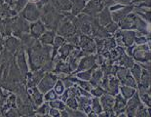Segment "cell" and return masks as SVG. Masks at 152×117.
Segmentation results:
<instances>
[{
	"label": "cell",
	"mask_w": 152,
	"mask_h": 117,
	"mask_svg": "<svg viewBox=\"0 0 152 117\" xmlns=\"http://www.w3.org/2000/svg\"><path fill=\"white\" fill-rule=\"evenodd\" d=\"M75 48V46L71 45L70 43H64L58 50V55H57V58H60V60H64L65 61L66 58H68V56L70 55L71 51L73 50Z\"/></svg>",
	"instance_id": "obj_23"
},
{
	"label": "cell",
	"mask_w": 152,
	"mask_h": 117,
	"mask_svg": "<svg viewBox=\"0 0 152 117\" xmlns=\"http://www.w3.org/2000/svg\"><path fill=\"white\" fill-rule=\"evenodd\" d=\"M79 49L82 50L86 55H91L96 53V43L95 40L91 36L81 34L79 36V42H78Z\"/></svg>",
	"instance_id": "obj_6"
},
{
	"label": "cell",
	"mask_w": 152,
	"mask_h": 117,
	"mask_svg": "<svg viewBox=\"0 0 152 117\" xmlns=\"http://www.w3.org/2000/svg\"><path fill=\"white\" fill-rule=\"evenodd\" d=\"M134 61L137 64L145 63V61H151V52H150V41L144 44H140L134 47L133 56Z\"/></svg>",
	"instance_id": "obj_1"
},
{
	"label": "cell",
	"mask_w": 152,
	"mask_h": 117,
	"mask_svg": "<svg viewBox=\"0 0 152 117\" xmlns=\"http://www.w3.org/2000/svg\"><path fill=\"white\" fill-rule=\"evenodd\" d=\"M134 63H136V61H134V58L132 57L128 56L126 53H124L122 56L114 63V64L118 65V67H123L129 68L130 69V68L134 64Z\"/></svg>",
	"instance_id": "obj_24"
},
{
	"label": "cell",
	"mask_w": 152,
	"mask_h": 117,
	"mask_svg": "<svg viewBox=\"0 0 152 117\" xmlns=\"http://www.w3.org/2000/svg\"><path fill=\"white\" fill-rule=\"evenodd\" d=\"M137 117H150L151 116V109L148 106H145L144 105L141 104L140 105V107L137 108V110L136 112Z\"/></svg>",
	"instance_id": "obj_33"
},
{
	"label": "cell",
	"mask_w": 152,
	"mask_h": 117,
	"mask_svg": "<svg viewBox=\"0 0 152 117\" xmlns=\"http://www.w3.org/2000/svg\"><path fill=\"white\" fill-rule=\"evenodd\" d=\"M105 93H106L105 90H103L101 86H96V87H93L91 90H90L91 96H93V97H98V98H99L103 94H105Z\"/></svg>",
	"instance_id": "obj_39"
},
{
	"label": "cell",
	"mask_w": 152,
	"mask_h": 117,
	"mask_svg": "<svg viewBox=\"0 0 152 117\" xmlns=\"http://www.w3.org/2000/svg\"><path fill=\"white\" fill-rule=\"evenodd\" d=\"M91 108H92V111H94L98 115L103 111L101 102H99V99L98 97H94L91 99Z\"/></svg>",
	"instance_id": "obj_32"
},
{
	"label": "cell",
	"mask_w": 152,
	"mask_h": 117,
	"mask_svg": "<svg viewBox=\"0 0 152 117\" xmlns=\"http://www.w3.org/2000/svg\"><path fill=\"white\" fill-rule=\"evenodd\" d=\"M3 116H20V112H19V109L17 107H11L9 108L8 110H6L4 113H3Z\"/></svg>",
	"instance_id": "obj_41"
},
{
	"label": "cell",
	"mask_w": 152,
	"mask_h": 117,
	"mask_svg": "<svg viewBox=\"0 0 152 117\" xmlns=\"http://www.w3.org/2000/svg\"><path fill=\"white\" fill-rule=\"evenodd\" d=\"M136 92H137V89L130 87V86L120 85V87H119V94H121V96L126 99H129Z\"/></svg>",
	"instance_id": "obj_28"
},
{
	"label": "cell",
	"mask_w": 152,
	"mask_h": 117,
	"mask_svg": "<svg viewBox=\"0 0 152 117\" xmlns=\"http://www.w3.org/2000/svg\"><path fill=\"white\" fill-rule=\"evenodd\" d=\"M68 97H69V96H68V91H67V89H66V90L64 91L63 94L60 95V99H61V101L65 102V101H66Z\"/></svg>",
	"instance_id": "obj_44"
},
{
	"label": "cell",
	"mask_w": 152,
	"mask_h": 117,
	"mask_svg": "<svg viewBox=\"0 0 152 117\" xmlns=\"http://www.w3.org/2000/svg\"><path fill=\"white\" fill-rule=\"evenodd\" d=\"M104 29H106V31L112 35V34H114L117 31V30L119 29V26H118V23H117L113 22V20H112V22H110L108 25H106L104 26Z\"/></svg>",
	"instance_id": "obj_40"
},
{
	"label": "cell",
	"mask_w": 152,
	"mask_h": 117,
	"mask_svg": "<svg viewBox=\"0 0 152 117\" xmlns=\"http://www.w3.org/2000/svg\"><path fill=\"white\" fill-rule=\"evenodd\" d=\"M1 63H2V58H1V53H0V65H1Z\"/></svg>",
	"instance_id": "obj_46"
},
{
	"label": "cell",
	"mask_w": 152,
	"mask_h": 117,
	"mask_svg": "<svg viewBox=\"0 0 152 117\" xmlns=\"http://www.w3.org/2000/svg\"><path fill=\"white\" fill-rule=\"evenodd\" d=\"M137 18L139 16L134 12H131L129 15L126 16L121 22L118 23L120 29H130V30H136L137 23Z\"/></svg>",
	"instance_id": "obj_7"
},
{
	"label": "cell",
	"mask_w": 152,
	"mask_h": 117,
	"mask_svg": "<svg viewBox=\"0 0 152 117\" xmlns=\"http://www.w3.org/2000/svg\"><path fill=\"white\" fill-rule=\"evenodd\" d=\"M26 4H27V0H15V2L13 3V5H14L13 9L19 14L23 8H25V6Z\"/></svg>",
	"instance_id": "obj_36"
},
{
	"label": "cell",
	"mask_w": 152,
	"mask_h": 117,
	"mask_svg": "<svg viewBox=\"0 0 152 117\" xmlns=\"http://www.w3.org/2000/svg\"><path fill=\"white\" fill-rule=\"evenodd\" d=\"M51 5L61 12H68L71 9L70 0H49Z\"/></svg>",
	"instance_id": "obj_20"
},
{
	"label": "cell",
	"mask_w": 152,
	"mask_h": 117,
	"mask_svg": "<svg viewBox=\"0 0 152 117\" xmlns=\"http://www.w3.org/2000/svg\"><path fill=\"white\" fill-rule=\"evenodd\" d=\"M102 77H103V72L101 69V67L99 68V67H98L93 70L91 78H90L89 82L91 83V85L93 86V87H96V86L99 85V82H101Z\"/></svg>",
	"instance_id": "obj_25"
},
{
	"label": "cell",
	"mask_w": 152,
	"mask_h": 117,
	"mask_svg": "<svg viewBox=\"0 0 152 117\" xmlns=\"http://www.w3.org/2000/svg\"><path fill=\"white\" fill-rule=\"evenodd\" d=\"M53 90L56 92V94L58 96H60V95L63 94L64 91L65 90V87H64V82H63V80H61V79H58L57 82H56V84L54 85Z\"/></svg>",
	"instance_id": "obj_35"
},
{
	"label": "cell",
	"mask_w": 152,
	"mask_h": 117,
	"mask_svg": "<svg viewBox=\"0 0 152 117\" xmlns=\"http://www.w3.org/2000/svg\"><path fill=\"white\" fill-rule=\"evenodd\" d=\"M65 106L71 109H77L78 108L77 99L75 97H68L66 101H65Z\"/></svg>",
	"instance_id": "obj_38"
},
{
	"label": "cell",
	"mask_w": 152,
	"mask_h": 117,
	"mask_svg": "<svg viewBox=\"0 0 152 117\" xmlns=\"http://www.w3.org/2000/svg\"><path fill=\"white\" fill-rule=\"evenodd\" d=\"M134 5L129 4V5H124L123 7H121L120 9L116 10V11L111 12V18L113 22H115L118 23L121 22L126 16H128L131 12H133Z\"/></svg>",
	"instance_id": "obj_13"
},
{
	"label": "cell",
	"mask_w": 152,
	"mask_h": 117,
	"mask_svg": "<svg viewBox=\"0 0 152 117\" xmlns=\"http://www.w3.org/2000/svg\"><path fill=\"white\" fill-rule=\"evenodd\" d=\"M120 82L115 75H108V83L107 88H106V93L111 94L113 96L117 95L119 93V87H120Z\"/></svg>",
	"instance_id": "obj_17"
},
{
	"label": "cell",
	"mask_w": 152,
	"mask_h": 117,
	"mask_svg": "<svg viewBox=\"0 0 152 117\" xmlns=\"http://www.w3.org/2000/svg\"><path fill=\"white\" fill-rule=\"evenodd\" d=\"M50 105V107H53V108H57L58 109V110H64V109H65V102H63L61 99H53V101H51L48 102Z\"/></svg>",
	"instance_id": "obj_34"
},
{
	"label": "cell",
	"mask_w": 152,
	"mask_h": 117,
	"mask_svg": "<svg viewBox=\"0 0 152 117\" xmlns=\"http://www.w3.org/2000/svg\"><path fill=\"white\" fill-rule=\"evenodd\" d=\"M49 115L50 117H60L61 116V111L57 108L50 107L49 109Z\"/></svg>",
	"instance_id": "obj_42"
},
{
	"label": "cell",
	"mask_w": 152,
	"mask_h": 117,
	"mask_svg": "<svg viewBox=\"0 0 152 117\" xmlns=\"http://www.w3.org/2000/svg\"><path fill=\"white\" fill-rule=\"evenodd\" d=\"M98 20L99 23V25L102 26H105L106 25H108L110 22H112V18H111V12L108 7H104L101 12L98 14L96 16Z\"/></svg>",
	"instance_id": "obj_22"
},
{
	"label": "cell",
	"mask_w": 152,
	"mask_h": 117,
	"mask_svg": "<svg viewBox=\"0 0 152 117\" xmlns=\"http://www.w3.org/2000/svg\"><path fill=\"white\" fill-rule=\"evenodd\" d=\"M55 36H56V32L53 31V30L47 29L46 31L38 38V40L40 41L41 44H44V45H52Z\"/></svg>",
	"instance_id": "obj_26"
},
{
	"label": "cell",
	"mask_w": 152,
	"mask_h": 117,
	"mask_svg": "<svg viewBox=\"0 0 152 117\" xmlns=\"http://www.w3.org/2000/svg\"><path fill=\"white\" fill-rule=\"evenodd\" d=\"M96 64V60H95V55L91 54V55H87V56L82 57L80 60H79V63L77 65V68H76L75 72L78 71H82V70H87L90 68L94 67Z\"/></svg>",
	"instance_id": "obj_11"
},
{
	"label": "cell",
	"mask_w": 152,
	"mask_h": 117,
	"mask_svg": "<svg viewBox=\"0 0 152 117\" xmlns=\"http://www.w3.org/2000/svg\"><path fill=\"white\" fill-rule=\"evenodd\" d=\"M49 109H50V105L48 102H43L42 105H40L39 106H37L35 113V116H42V117H50L49 115Z\"/></svg>",
	"instance_id": "obj_29"
},
{
	"label": "cell",
	"mask_w": 152,
	"mask_h": 117,
	"mask_svg": "<svg viewBox=\"0 0 152 117\" xmlns=\"http://www.w3.org/2000/svg\"><path fill=\"white\" fill-rule=\"evenodd\" d=\"M14 56H15V61H16L17 67H19L20 73H22L23 77V80L26 82V76H27V74H28L29 67H28V64H27L25 49H23V48H20V50H18L15 53Z\"/></svg>",
	"instance_id": "obj_5"
},
{
	"label": "cell",
	"mask_w": 152,
	"mask_h": 117,
	"mask_svg": "<svg viewBox=\"0 0 152 117\" xmlns=\"http://www.w3.org/2000/svg\"><path fill=\"white\" fill-rule=\"evenodd\" d=\"M84 1H85V2H87V1H89V0H84Z\"/></svg>",
	"instance_id": "obj_47"
},
{
	"label": "cell",
	"mask_w": 152,
	"mask_h": 117,
	"mask_svg": "<svg viewBox=\"0 0 152 117\" xmlns=\"http://www.w3.org/2000/svg\"><path fill=\"white\" fill-rule=\"evenodd\" d=\"M78 102V109H80L86 114L92 111L91 108V97H85V96H78L76 97Z\"/></svg>",
	"instance_id": "obj_18"
},
{
	"label": "cell",
	"mask_w": 152,
	"mask_h": 117,
	"mask_svg": "<svg viewBox=\"0 0 152 117\" xmlns=\"http://www.w3.org/2000/svg\"><path fill=\"white\" fill-rule=\"evenodd\" d=\"M27 93H28L29 97L31 98L32 102H34V105L36 106H39L40 105H42L44 102V99H43V94L41 93L38 88L36 87H31V88H27Z\"/></svg>",
	"instance_id": "obj_19"
},
{
	"label": "cell",
	"mask_w": 152,
	"mask_h": 117,
	"mask_svg": "<svg viewBox=\"0 0 152 117\" xmlns=\"http://www.w3.org/2000/svg\"><path fill=\"white\" fill-rule=\"evenodd\" d=\"M20 16L25 20H26L28 23L36 22V20H40L41 9L37 4H35V3L27 2V4L25 6V8L20 12Z\"/></svg>",
	"instance_id": "obj_2"
},
{
	"label": "cell",
	"mask_w": 152,
	"mask_h": 117,
	"mask_svg": "<svg viewBox=\"0 0 152 117\" xmlns=\"http://www.w3.org/2000/svg\"><path fill=\"white\" fill-rule=\"evenodd\" d=\"M120 36L122 39L123 46L129 47L134 45V37H136V31L130 29H120Z\"/></svg>",
	"instance_id": "obj_16"
},
{
	"label": "cell",
	"mask_w": 152,
	"mask_h": 117,
	"mask_svg": "<svg viewBox=\"0 0 152 117\" xmlns=\"http://www.w3.org/2000/svg\"><path fill=\"white\" fill-rule=\"evenodd\" d=\"M20 48H23V45L22 42H20V39L18 38V37L10 35L7 37L6 40H4V48L3 49L7 51V52L15 55V53L18 50H20Z\"/></svg>",
	"instance_id": "obj_10"
},
{
	"label": "cell",
	"mask_w": 152,
	"mask_h": 117,
	"mask_svg": "<svg viewBox=\"0 0 152 117\" xmlns=\"http://www.w3.org/2000/svg\"><path fill=\"white\" fill-rule=\"evenodd\" d=\"M140 105H141V102L140 99L139 94H137V92H136L129 99H127L126 110H125L127 115L128 116H134L136 115V112L137 110V108L140 107Z\"/></svg>",
	"instance_id": "obj_8"
},
{
	"label": "cell",
	"mask_w": 152,
	"mask_h": 117,
	"mask_svg": "<svg viewBox=\"0 0 152 117\" xmlns=\"http://www.w3.org/2000/svg\"><path fill=\"white\" fill-rule=\"evenodd\" d=\"M27 2H29V3H35V4H37L38 6L40 7H42L45 3L46 2H44V0H27Z\"/></svg>",
	"instance_id": "obj_43"
},
{
	"label": "cell",
	"mask_w": 152,
	"mask_h": 117,
	"mask_svg": "<svg viewBox=\"0 0 152 117\" xmlns=\"http://www.w3.org/2000/svg\"><path fill=\"white\" fill-rule=\"evenodd\" d=\"M58 96L56 94V92H55L53 89H51V90L47 91L45 94H43V99H44V102H49L51 101H53L55 99H58Z\"/></svg>",
	"instance_id": "obj_37"
},
{
	"label": "cell",
	"mask_w": 152,
	"mask_h": 117,
	"mask_svg": "<svg viewBox=\"0 0 152 117\" xmlns=\"http://www.w3.org/2000/svg\"><path fill=\"white\" fill-rule=\"evenodd\" d=\"M58 79V78L57 76V74L54 73V72H45L44 76L39 81V83L37 84L36 87L42 94H45L47 91L53 89L54 85L56 84Z\"/></svg>",
	"instance_id": "obj_4"
},
{
	"label": "cell",
	"mask_w": 152,
	"mask_h": 117,
	"mask_svg": "<svg viewBox=\"0 0 152 117\" xmlns=\"http://www.w3.org/2000/svg\"><path fill=\"white\" fill-rule=\"evenodd\" d=\"M126 104L127 99H124L121 94H117L114 96V105H113V112L114 115H118L120 113L125 112L126 110Z\"/></svg>",
	"instance_id": "obj_15"
},
{
	"label": "cell",
	"mask_w": 152,
	"mask_h": 117,
	"mask_svg": "<svg viewBox=\"0 0 152 117\" xmlns=\"http://www.w3.org/2000/svg\"><path fill=\"white\" fill-rule=\"evenodd\" d=\"M61 116L63 117H69V115H68L67 111L65 110V109H64V110H61Z\"/></svg>",
	"instance_id": "obj_45"
},
{
	"label": "cell",
	"mask_w": 152,
	"mask_h": 117,
	"mask_svg": "<svg viewBox=\"0 0 152 117\" xmlns=\"http://www.w3.org/2000/svg\"><path fill=\"white\" fill-rule=\"evenodd\" d=\"M46 30V26H44V23L41 20H38L36 22L31 23V25H29V33L36 39L39 38Z\"/></svg>",
	"instance_id": "obj_14"
},
{
	"label": "cell",
	"mask_w": 152,
	"mask_h": 117,
	"mask_svg": "<svg viewBox=\"0 0 152 117\" xmlns=\"http://www.w3.org/2000/svg\"><path fill=\"white\" fill-rule=\"evenodd\" d=\"M71 3V14L73 16H77L78 14H80L83 9H84L86 2L84 0H70Z\"/></svg>",
	"instance_id": "obj_27"
},
{
	"label": "cell",
	"mask_w": 152,
	"mask_h": 117,
	"mask_svg": "<svg viewBox=\"0 0 152 117\" xmlns=\"http://www.w3.org/2000/svg\"><path fill=\"white\" fill-rule=\"evenodd\" d=\"M137 87L143 89H151V72L150 70L143 69L141 71V76L137 83Z\"/></svg>",
	"instance_id": "obj_21"
},
{
	"label": "cell",
	"mask_w": 152,
	"mask_h": 117,
	"mask_svg": "<svg viewBox=\"0 0 152 117\" xmlns=\"http://www.w3.org/2000/svg\"><path fill=\"white\" fill-rule=\"evenodd\" d=\"M102 110L106 112L109 116H114L113 112V105H114V96L108 93H105L99 97Z\"/></svg>",
	"instance_id": "obj_9"
},
{
	"label": "cell",
	"mask_w": 152,
	"mask_h": 117,
	"mask_svg": "<svg viewBox=\"0 0 152 117\" xmlns=\"http://www.w3.org/2000/svg\"><path fill=\"white\" fill-rule=\"evenodd\" d=\"M116 46L117 45H116V42H115V39H114V37H112V36L107 37V38L103 39V49H102V53L106 52V51H110L111 49H113V48H115Z\"/></svg>",
	"instance_id": "obj_31"
},
{
	"label": "cell",
	"mask_w": 152,
	"mask_h": 117,
	"mask_svg": "<svg viewBox=\"0 0 152 117\" xmlns=\"http://www.w3.org/2000/svg\"><path fill=\"white\" fill-rule=\"evenodd\" d=\"M141 71H142V68H141V67L139 64H136V63H134V64L130 68L131 74H132V76L134 78V80L137 81V83H139V81L140 79Z\"/></svg>",
	"instance_id": "obj_30"
},
{
	"label": "cell",
	"mask_w": 152,
	"mask_h": 117,
	"mask_svg": "<svg viewBox=\"0 0 152 117\" xmlns=\"http://www.w3.org/2000/svg\"><path fill=\"white\" fill-rule=\"evenodd\" d=\"M25 33H29V23L20 16L13 17L12 35L20 38Z\"/></svg>",
	"instance_id": "obj_3"
},
{
	"label": "cell",
	"mask_w": 152,
	"mask_h": 117,
	"mask_svg": "<svg viewBox=\"0 0 152 117\" xmlns=\"http://www.w3.org/2000/svg\"><path fill=\"white\" fill-rule=\"evenodd\" d=\"M44 74H45V71L41 69V68L35 71H31L30 73L27 74L26 79V88H31V87L37 86V84L39 83V81L44 76Z\"/></svg>",
	"instance_id": "obj_12"
}]
</instances>
